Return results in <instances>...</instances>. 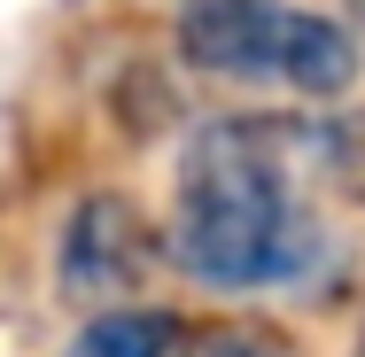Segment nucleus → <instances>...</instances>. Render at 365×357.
Returning a JSON list of instances; mask_svg holds the SVG:
<instances>
[{"label":"nucleus","mask_w":365,"mask_h":357,"mask_svg":"<svg viewBox=\"0 0 365 357\" xmlns=\"http://www.w3.org/2000/svg\"><path fill=\"white\" fill-rule=\"evenodd\" d=\"M179 264L218 295L295 287L319 272L327 225L295 195L288 133L264 117L202 125L179 155V217H171Z\"/></svg>","instance_id":"1"},{"label":"nucleus","mask_w":365,"mask_h":357,"mask_svg":"<svg viewBox=\"0 0 365 357\" xmlns=\"http://www.w3.org/2000/svg\"><path fill=\"white\" fill-rule=\"evenodd\" d=\"M179 55L210 78H280L327 101L358 86V39L295 0H179Z\"/></svg>","instance_id":"2"},{"label":"nucleus","mask_w":365,"mask_h":357,"mask_svg":"<svg viewBox=\"0 0 365 357\" xmlns=\"http://www.w3.org/2000/svg\"><path fill=\"white\" fill-rule=\"evenodd\" d=\"M148 257H155V233L117 195L78 202L71 225H63V287L71 295H117V287H133L148 272Z\"/></svg>","instance_id":"3"},{"label":"nucleus","mask_w":365,"mask_h":357,"mask_svg":"<svg viewBox=\"0 0 365 357\" xmlns=\"http://www.w3.org/2000/svg\"><path fill=\"white\" fill-rule=\"evenodd\" d=\"M179 350V319L171 311H101L93 326H78L63 357H171Z\"/></svg>","instance_id":"4"},{"label":"nucleus","mask_w":365,"mask_h":357,"mask_svg":"<svg viewBox=\"0 0 365 357\" xmlns=\"http://www.w3.org/2000/svg\"><path fill=\"white\" fill-rule=\"evenodd\" d=\"M179 357H295V342L272 326H202L179 334Z\"/></svg>","instance_id":"5"},{"label":"nucleus","mask_w":365,"mask_h":357,"mask_svg":"<svg viewBox=\"0 0 365 357\" xmlns=\"http://www.w3.org/2000/svg\"><path fill=\"white\" fill-rule=\"evenodd\" d=\"M327 163H334V179L365 202V109H350L342 125H327Z\"/></svg>","instance_id":"6"},{"label":"nucleus","mask_w":365,"mask_h":357,"mask_svg":"<svg viewBox=\"0 0 365 357\" xmlns=\"http://www.w3.org/2000/svg\"><path fill=\"white\" fill-rule=\"evenodd\" d=\"M350 8H358V24H365V0H350Z\"/></svg>","instance_id":"7"},{"label":"nucleus","mask_w":365,"mask_h":357,"mask_svg":"<svg viewBox=\"0 0 365 357\" xmlns=\"http://www.w3.org/2000/svg\"><path fill=\"white\" fill-rule=\"evenodd\" d=\"M358 350H365V342H358Z\"/></svg>","instance_id":"8"},{"label":"nucleus","mask_w":365,"mask_h":357,"mask_svg":"<svg viewBox=\"0 0 365 357\" xmlns=\"http://www.w3.org/2000/svg\"><path fill=\"white\" fill-rule=\"evenodd\" d=\"M358 357H365V350H358Z\"/></svg>","instance_id":"9"}]
</instances>
